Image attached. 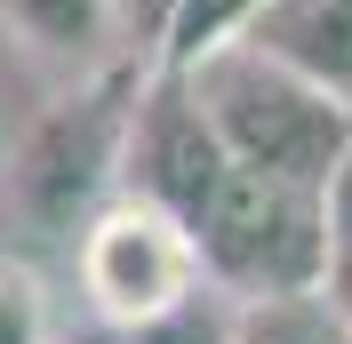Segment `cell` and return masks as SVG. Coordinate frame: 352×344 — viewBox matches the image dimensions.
Instances as JSON below:
<instances>
[{"instance_id": "1", "label": "cell", "mask_w": 352, "mask_h": 344, "mask_svg": "<svg viewBox=\"0 0 352 344\" xmlns=\"http://www.w3.org/2000/svg\"><path fill=\"white\" fill-rule=\"evenodd\" d=\"M153 56L120 48L104 65H88L65 96L24 112L16 144L0 160V248L32 257V248H72L88 233V216L120 193L129 169V120L144 96Z\"/></svg>"}, {"instance_id": "2", "label": "cell", "mask_w": 352, "mask_h": 344, "mask_svg": "<svg viewBox=\"0 0 352 344\" xmlns=\"http://www.w3.org/2000/svg\"><path fill=\"white\" fill-rule=\"evenodd\" d=\"M200 112L217 120L224 152L241 169H264V176H288V184H320L352 160V105L329 96L320 80L288 72L280 56H264L256 41H217L208 56L184 65Z\"/></svg>"}, {"instance_id": "3", "label": "cell", "mask_w": 352, "mask_h": 344, "mask_svg": "<svg viewBox=\"0 0 352 344\" xmlns=\"http://www.w3.org/2000/svg\"><path fill=\"white\" fill-rule=\"evenodd\" d=\"M200 272L241 304L272 297H320V264H329V193L320 184H288L264 169H224L208 208L192 216Z\"/></svg>"}, {"instance_id": "4", "label": "cell", "mask_w": 352, "mask_h": 344, "mask_svg": "<svg viewBox=\"0 0 352 344\" xmlns=\"http://www.w3.org/2000/svg\"><path fill=\"white\" fill-rule=\"evenodd\" d=\"M72 264H80L88 312H96V321H112V328L153 321V312L184 304L200 280H208V272H200L192 233H184L168 208L136 200V193H112L104 208L88 216V233L72 240Z\"/></svg>"}, {"instance_id": "5", "label": "cell", "mask_w": 352, "mask_h": 344, "mask_svg": "<svg viewBox=\"0 0 352 344\" xmlns=\"http://www.w3.org/2000/svg\"><path fill=\"white\" fill-rule=\"evenodd\" d=\"M232 169V152H224L217 120L200 112L192 80L184 72H144V96H136V120H129V169H120V193L153 200L168 208L184 233H192V216L208 208V193L224 184Z\"/></svg>"}, {"instance_id": "6", "label": "cell", "mask_w": 352, "mask_h": 344, "mask_svg": "<svg viewBox=\"0 0 352 344\" xmlns=\"http://www.w3.org/2000/svg\"><path fill=\"white\" fill-rule=\"evenodd\" d=\"M241 41H256L264 56H280L288 72L352 105V0H256Z\"/></svg>"}, {"instance_id": "7", "label": "cell", "mask_w": 352, "mask_h": 344, "mask_svg": "<svg viewBox=\"0 0 352 344\" xmlns=\"http://www.w3.org/2000/svg\"><path fill=\"white\" fill-rule=\"evenodd\" d=\"M0 32H16L32 56H65V65L88 72V65H104V56H120L129 0H0Z\"/></svg>"}, {"instance_id": "8", "label": "cell", "mask_w": 352, "mask_h": 344, "mask_svg": "<svg viewBox=\"0 0 352 344\" xmlns=\"http://www.w3.org/2000/svg\"><path fill=\"white\" fill-rule=\"evenodd\" d=\"M232 328H241V297H224L217 280H200L184 304H168V312H153V321H136L129 344H232Z\"/></svg>"}, {"instance_id": "9", "label": "cell", "mask_w": 352, "mask_h": 344, "mask_svg": "<svg viewBox=\"0 0 352 344\" xmlns=\"http://www.w3.org/2000/svg\"><path fill=\"white\" fill-rule=\"evenodd\" d=\"M248 8H256V0H176V17L160 24V41H153V65L184 72L192 56H208L217 41H232L248 24Z\"/></svg>"}, {"instance_id": "10", "label": "cell", "mask_w": 352, "mask_h": 344, "mask_svg": "<svg viewBox=\"0 0 352 344\" xmlns=\"http://www.w3.org/2000/svg\"><path fill=\"white\" fill-rule=\"evenodd\" d=\"M320 312L352 328V160L329 176V264H320Z\"/></svg>"}, {"instance_id": "11", "label": "cell", "mask_w": 352, "mask_h": 344, "mask_svg": "<svg viewBox=\"0 0 352 344\" xmlns=\"http://www.w3.org/2000/svg\"><path fill=\"white\" fill-rule=\"evenodd\" d=\"M232 344H336V321L312 297H272V304H241Z\"/></svg>"}, {"instance_id": "12", "label": "cell", "mask_w": 352, "mask_h": 344, "mask_svg": "<svg viewBox=\"0 0 352 344\" xmlns=\"http://www.w3.org/2000/svg\"><path fill=\"white\" fill-rule=\"evenodd\" d=\"M56 321H48V297L24 257H0V344H48Z\"/></svg>"}, {"instance_id": "13", "label": "cell", "mask_w": 352, "mask_h": 344, "mask_svg": "<svg viewBox=\"0 0 352 344\" xmlns=\"http://www.w3.org/2000/svg\"><path fill=\"white\" fill-rule=\"evenodd\" d=\"M176 17V0H129V41L153 56V41H160V24Z\"/></svg>"}, {"instance_id": "14", "label": "cell", "mask_w": 352, "mask_h": 344, "mask_svg": "<svg viewBox=\"0 0 352 344\" xmlns=\"http://www.w3.org/2000/svg\"><path fill=\"white\" fill-rule=\"evenodd\" d=\"M48 344H129V328H112V321H88V328H56Z\"/></svg>"}, {"instance_id": "15", "label": "cell", "mask_w": 352, "mask_h": 344, "mask_svg": "<svg viewBox=\"0 0 352 344\" xmlns=\"http://www.w3.org/2000/svg\"><path fill=\"white\" fill-rule=\"evenodd\" d=\"M16 129H24V120H16V105H8V72H0V160H8V144H16Z\"/></svg>"}, {"instance_id": "16", "label": "cell", "mask_w": 352, "mask_h": 344, "mask_svg": "<svg viewBox=\"0 0 352 344\" xmlns=\"http://www.w3.org/2000/svg\"><path fill=\"white\" fill-rule=\"evenodd\" d=\"M336 344H352V328H336Z\"/></svg>"}]
</instances>
